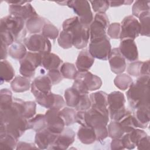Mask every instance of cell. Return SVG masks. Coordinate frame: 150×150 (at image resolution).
Returning a JSON list of instances; mask_svg holds the SVG:
<instances>
[{"label": "cell", "instance_id": "6da1fadb", "mask_svg": "<svg viewBox=\"0 0 150 150\" xmlns=\"http://www.w3.org/2000/svg\"><path fill=\"white\" fill-rule=\"evenodd\" d=\"M109 112L107 107L91 106L86 111V122L87 127L93 128L96 141H102L108 136L107 128L109 122Z\"/></svg>", "mask_w": 150, "mask_h": 150}, {"label": "cell", "instance_id": "7a4b0ae2", "mask_svg": "<svg viewBox=\"0 0 150 150\" xmlns=\"http://www.w3.org/2000/svg\"><path fill=\"white\" fill-rule=\"evenodd\" d=\"M149 80V75L139 76L128 88L127 91V100L133 110L142 106L150 107Z\"/></svg>", "mask_w": 150, "mask_h": 150}, {"label": "cell", "instance_id": "3957f363", "mask_svg": "<svg viewBox=\"0 0 150 150\" xmlns=\"http://www.w3.org/2000/svg\"><path fill=\"white\" fill-rule=\"evenodd\" d=\"M62 26L63 30L71 35L73 46L78 49H81L87 46L90 39L89 26L83 25L77 16L66 19Z\"/></svg>", "mask_w": 150, "mask_h": 150}, {"label": "cell", "instance_id": "277c9868", "mask_svg": "<svg viewBox=\"0 0 150 150\" xmlns=\"http://www.w3.org/2000/svg\"><path fill=\"white\" fill-rule=\"evenodd\" d=\"M74 80L72 87L81 94H88L89 91L97 90L102 86L100 77L88 71H78Z\"/></svg>", "mask_w": 150, "mask_h": 150}, {"label": "cell", "instance_id": "5b68a950", "mask_svg": "<svg viewBox=\"0 0 150 150\" xmlns=\"http://www.w3.org/2000/svg\"><path fill=\"white\" fill-rule=\"evenodd\" d=\"M125 98L121 91H115L108 94L107 104L110 118L120 121L129 111L125 107Z\"/></svg>", "mask_w": 150, "mask_h": 150}, {"label": "cell", "instance_id": "8992f818", "mask_svg": "<svg viewBox=\"0 0 150 150\" xmlns=\"http://www.w3.org/2000/svg\"><path fill=\"white\" fill-rule=\"evenodd\" d=\"M23 19L13 15H8L1 19L0 30H7L13 35L15 41H23L26 35L25 23Z\"/></svg>", "mask_w": 150, "mask_h": 150}, {"label": "cell", "instance_id": "52a82bcc", "mask_svg": "<svg viewBox=\"0 0 150 150\" xmlns=\"http://www.w3.org/2000/svg\"><path fill=\"white\" fill-rule=\"evenodd\" d=\"M19 72L26 78H32L36 69L42 64V54L38 52H27L25 56L19 60Z\"/></svg>", "mask_w": 150, "mask_h": 150}, {"label": "cell", "instance_id": "ba28073f", "mask_svg": "<svg viewBox=\"0 0 150 150\" xmlns=\"http://www.w3.org/2000/svg\"><path fill=\"white\" fill-rule=\"evenodd\" d=\"M66 5L73 9V11L77 14L80 22L83 25L89 26L93 21V15L88 1H67Z\"/></svg>", "mask_w": 150, "mask_h": 150}, {"label": "cell", "instance_id": "9c48e42d", "mask_svg": "<svg viewBox=\"0 0 150 150\" xmlns=\"http://www.w3.org/2000/svg\"><path fill=\"white\" fill-rule=\"evenodd\" d=\"M23 42L25 47L30 52L42 54L51 51L52 45L50 40L42 34H32L25 38Z\"/></svg>", "mask_w": 150, "mask_h": 150}, {"label": "cell", "instance_id": "30bf717a", "mask_svg": "<svg viewBox=\"0 0 150 150\" xmlns=\"http://www.w3.org/2000/svg\"><path fill=\"white\" fill-rule=\"evenodd\" d=\"M109 25L110 21L105 13H97L89 25L90 41L107 36L106 30Z\"/></svg>", "mask_w": 150, "mask_h": 150}, {"label": "cell", "instance_id": "8fae6325", "mask_svg": "<svg viewBox=\"0 0 150 150\" xmlns=\"http://www.w3.org/2000/svg\"><path fill=\"white\" fill-rule=\"evenodd\" d=\"M111 45L108 36L90 41L89 52L94 58L107 60L111 50Z\"/></svg>", "mask_w": 150, "mask_h": 150}, {"label": "cell", "instance_id": "7c38bea8", "mask_svg": "<svg viewBox=\"0 0 150 150\" xmlns=\"http://www.w3.org/2000/svg\"><path fill=\"white\" fill-rule=\"evenodd\" d=\"M140 30L138 20L132 15L127 16L121 22L120 39L121 40L125 39L135 40L139 35Z\"/></svg>", "mask_w": 150, "mask_h": 150}, {"label": "cell", "instance_id": "4fadbf2b", "mask_svg": "<svg viewBox=\"0 0 150 150\" xmlns=\"http://www.w3.org/2000/svg\"><path fill=\"white\" fill-rule=\"evenodd\" d=\"M35 98L38 104L47 109L60 110L64 107L66 104L62 96L52 92L40 95L35 97Z\"/></svg>", "mask_w": 150, "mask_h": 150}, {"label": "cell", "instance_id": "5bb4252c", "mask_svg": "<svg viewBox=\"0 0 150 150\" xmlns=\"http://www.w3.org/2000/svg\"><path fill=\"white\" fill-rule=\"evenodd\" d=\"M24 101L21 99L14 98L13 103L9 108L1 110L0 121L1 123L6 124L12 119L17 117L22 116L23 112Z\"/></svg>", "mask_w": 150, "mask_h": 150}, {"label": "cell", "instance_id": "9a60e30c", "mask_svg": "<svg viewBox=\"0 0 150 150\" xmlns=\"http://www.w3.org/2000/svg\"><path fill=\"white\" fill-rule=\"evenodd\" d=\"M45 115L47 128L55 134L61 133L65 128V124L59 114V110L48 109Z\"/></svg>", "mask_w": 150, "mask_h": 150}, {"label": "cell", "instance_id": "2e32d148", "mask_svg": "<svg viewBox=\"0 0 150 150\" xmlns=\"http://www.w3.org/2000/svg\"><path fill=\"white\" fill-rule=\"evenodd\" d=\"M4 124L6 126V132L17 139L20 138L26 130L29 129L28 120L22 116L14 118Z\"/></svg>", "mask_w": 150, "mask_h": 150}, {"label": "cell", "instance_id": "e0dca14e", "mask_svg": "<svg viewBox=\"0 0 150 150\" xmlns=\"http://www.w3.org/2000/svg\"><path fill=\"white\" fill-rule=\"evenodd\" d=\"M75 132L69 127H66L57 135L55 141L50 146V149H66L74 141Z\"/></svg>", "mask_w": 150, "mask_h": 150}, {"label": "cell", "instance_id": "ac0fdd59", "mask_svg": "<svg viewBox=\"0 0 150 150\" xmlns=\"http://www.w3.org/2000/svg\"><path fill=\"white\" fill-rule=\"evenodd\" d=\"M108 59L111 70L112 73L116 74H120L125 70V59L120 52L118 47L111 49Z\"/></svg>", "mask_w": 150, "mask_h": 150}, {"label": "cell", "instance_id": "d6986e66", "mask_svg": "<svg viewBox=\"0 0 150 150\" xmlns=\"http://www.w3.org/2000/svg\"><path fill=\"white\" fill-rule=\"evenodd\" d=\"M52 82L47 75L40 76L35 78L31 83V92L36 97L40 95L51 92Z\"/></svg>", "mask_w": 150, "mask_h": 150}, {"label": "cell", "instance_id": "ffe728a7", "mask_svg": "<svg viewBox=\"0 0 150 150\" xmlns=\"http://www.w3.org/2000/svg\"><path fill=\"white\" fill-rule=\"evenodd\" d=\"M30 2V1L24 5H9V12L10 15L21 18L25 21L32 17L38 16Z\"/></svg>", "mask_w": 150, "mask_h": 150}, {"label": "cell", "instance_id": "44dd1931", "mask_svg": "<svg viewBox=\"0 0 150 150\" xmlns=\"http://www.w3.org/2000/svg\"><path fill=\"white\" fill-rule=\"evenodd\" d=\"M57 135L50 131L46 127L36 132L35 137V144L40 149H49L55 141Z\"/></svg>", "mask_w": 150, "mask_h": 150}, {"label": "cell", "instance_id": "7402d4cb", "mask_svg": "<svg viewBox=\"0 0 150 150\" xmlns=\"http://www.w3.org/2000/svg\"><path fill=\"white\" fill-rule=\"evenodd\" d=\"M124 57L129 62L137 61L138 59V52L134 40L125 39L121 40L118 47Z\"/></svg>", "mask_w": 150, "mask_h": 150}, {"label": "cell", "instance_id": "603a6c76", "mask_svg": "<svg viewBox=\"0 0 150 150\" xmlns=\"http://www.w3.org/2000/svg\"><path fill=\"white\" fill-rule=\"evenodd\" d=\"M147 134L141 129L135 128L130 132L125 133L121 138L125 149H132L137 146L138 141Z\"/></svg>", "mask_w": 150, "mask_h": 150}, {"label": "cell", "instance_id": "cb8c5ba5", "mask_svg": "<svg viewBox=\"0 0 150 150\" xmlns=\"http://www.w3.org/2000/svg\"><path fill=\"white\" fill-rule=\"evenodd\" d=\"M149 60L144 62H132L128 66L127 72L129 76L134 77L149 75Z\"/></svg>", "mask_w": 150, "mask_h": 150}, {"label": "cell", "instance_id": "d4e9b609", "mask_svg": "<svg viewBox=\"0 0 150 150\" xmlns=\"http://www.w3.org/2000/svg\"><path fill=\"white\" fill-rule=\"evenodd\" d=\"M94 63V58L87 49L82 50L78 54L76 67L79 71H88Z\"/></svg>", "mask_w": 150, "mask_h": 150}, {"label": "cell", "instance_id": "484cf974", "mask_svg": "<svg viewBox=\"0 0 150 150\" xmlns=\"http://www.w3.org/2000/svg\"><path fill=\"white\" fill-rule=\"evenodd\" d=\"M150 107L142 106L137 108L134 110L132 114L137 125V128H146L150 120Z\"/></svg>", "mask_w": 150, "mask_h": 150}, {"label": "cell", "instance_id": "4316f807", "mask_svg": "<svg viewBox=\"0 0 150 150\" xmlns=\"http://www.w3.org/2000/svg\"><path fill=\"white\" fill-rule=\"evenodd\" d=\"M41 66L47 70L59 69L63 61L56 54L49 52L42 53Z\"/></svg>", "mask_w": 150, "mask_h": 150}, {"label": "cell", "instance_id": "83f0119b", "mask_svg": "<svg viewBox=\"0 0 150 150\" xmlns=\"http://www.w3.org/2000/svg\"><path fill=\"white\" fill-rule=\"evenodd\" d=\"M49 21L44 18L36 16L28 19L25 22V26L28 32L32 34H38L42 32L44 25Z\"/></svg>", "mask_w": 150, "mask_h": 150}, {"label": "cell", "instance_id": "f1b7e54d", "mask_svg": "<svg viewBox=\"0 0 150 150\" xmlns=\"http://www.w3.org/2000/svg\"><path fill=\"white\" fill-rule=\"evenodd\" d=\"M77 138L84 144H91L96 141L95 132L91 127L81 126L77 132Z\"/></svg>", "mask_w": 150, "mask_h": 150}, {"label": "cell", "instance_id": "f546056e", "mask_svg": "<svg viewBox=\"0 0 150 150\" xmlns=\"http://www.w3.org/2000/svg\"><path fill=\"white\" fill-rule=\"evenodd\" d=\"M31 84L28 78L23 76H16L11 82V87L15 93H23L29 90Z\"/></svg>", "mask_w": 150, "mask_h": 150}, {"label": "cell", "instance_id": "4dcf8cb0", "mask_svg": "<svg viewBox=\"0 0 150 150\" xmlns=\"http://www.w3.org/2000/svg\"><path fill=\"white\" fill-rule=\"evenodd\" d=\"M1 83L9 82L13 79L15 71L12 64L7 60H3L1 62Z\"/></svg>", "mask_w": 150, "mask_h": 150}, {"label": "cell", "instance_id": "1f68e13d", "mask_svg": "<svg viewBox=\"0 0 150 150\" xmlns=\"http://www.w3.org/2000/svg\"><path fill=\"white\" fill-rule=\"evenodd\" d=\"M81 94L73 87L66 89L64 91V98L66 105L69 107L75 108L79 103Z\"/></svg>", "mask_w": 150, "mask_h": 150}, {"label": "cell", "instance_id": "d6a6232c", "mask_svg": "<svg viewBox=\"0 0 150 150\" xmlns=\"http://www.w3.org/2000/svg\"><path fill=\"white\" fill-rule=\"evenodd\" d=\"M47 127L45 114H38L28 120V129L38 132Z\"/></svg>", "mask_w": 150, "mask_h": 150}, {"label": "cell", "instance_id": "836d02e7", "mask_svg": "<svg viewBox=\"0 0 150 150\" xmlns=\"http://www.w3.org/2000/svg\"><path fill=\"white\" fill-rule=\"evenodd\" d=\"M27 53L26 47L24 44L21 42H14L11 45L8 50L9 56L16 60H21L26 55Z\"/></svg>", "mask_w": 150, "mask_h": 150}, {"label": "cell", "instance_id": "e575fe53", "mask_svg": "<svg viewBox=\"0 0 150 150\" xmlns=\"http://www.w3.org/2000/svg\"><path fill=\"white\" fill-rule=\"evenodd\" d=\"M108 94L102 91H98L90 94L91 106H97L101 107H107Z\"/></svg>", "mask_w": 150, "mask_h": 150}, {"label": "cell", "instance_id": "d590c367", "mask_svg": "<svg viewBox=\"0 0 150 150\" xmlns=\"http://www.w3.org/2000/svg\"><path fill=\"white\" fill-rule=\"evenodd\" d=\"M76 114L77 111L71 107H64L59 110V114L66 127L76 122Z\"/></svg>", "mask_w": 150, "mask_h": 150}, {"label": "cell", "instance_id": "8d00e7d4", "mask_svg": "<svg viewBox=\"0 0 150 150\" xmlns=\"http://www.w3.org/2000/svg\"><path fill=\"white\" fill-rule=\"evenodd\" d=\"M119 122L125 133L130 132L137 128L135 120L130 111H129Z\"/></svg>", "mask_w": 150, "mask_h": 150}, {"label": "cell", "instance_id": "74e56055", "mask_svg": "<svg viewBox=\"0 0 150 150\" xmlns=\"http://www.w3.org/2000/svg\"><path fill=\"white\" fill-rule=\"evenodd\" d=\"M133 83L131 77L127 74L121 73L117 74L114 80L115 86L121 90H126Z\"/></svg>", "mask_w": 150, "mask_h": 150}, {"label": "cell", "instance_id": "f35d334b", "mask_svg": "<svg viewBox=\"0 0 150 150\" xmlns=\"http://www.w3.org/2000/svg\"><path fill=\"white\" fill-rule=\"evenodd\" d=\"M141 26L140 33L141 36H149L150 34V12H145L140 15L138 17Z\"/></svg>", "mask_w": 150, "mask_h": 150}, {"label": "cell", "instance_id": "ab89813d", "mask_svg": "<svg viewBox=\"0 0 150 150\" xmlns=\"http://www.w3.org/2000/svg\"><path fill=\"white\" fill-rule=\"evenodd\" d=\"M18 140V139L8 133L0 136V148L1 149H14L16 147Z\"/></svg>", "mask_w": 150, "mask_h": 150}, {"label": "cell", "instance_id": "60d3db41", "mask_svg": "<svg viewBox=\"0 0 150 150\" xmlns=\"http://www.w3.org/2000/svg\"><path fill=\"white\" fill-rule=\"evenodd\" d=\"M59 70L63 78L68 79H74L78 71L74 64L68 62L63 63L60 67Z\"/></svg>", "mask_w": 150, "mask_h": 150}, {"label": "cell", "instance_id": "b9f144b4", "mask_svg": "<svg viewBox=\"0 0 150 150\" xmlns=\"http://www.w3.org/2000/svg\"><path fill=\"white\" fill-rule=\"evenodd\" d=\"M107 129L108 137L112 139L121 138L125 133L120 122L117 121H112L110 122Z\"/></svg>", "mask_w": 150, "mask_h": 150}, {"label": "cell", "instance_id": "7bdbcfd3", "mask_svg": "<svg viewBox=\"0 0 150 150\" xmlns=\"http://www.w3.org/2000/svg\"><path fill=\"white\" fill-rule=\"evenodd\" d=\"M13 103L12 93L10 90L4 88L0 91V108L1 110L6 109L11 106Z\"/></svg>", "mask_w": 150, "mask_h": 150}, {"label": "cell", "instance_id": "ee69618b", "mask_svg": "<svg viewBox=\"0 0 150 150\" xmlns=\"http://www.w3.org/2000/svg\"><path fill=\"white\" fill-rule=\"evenodd\" d=\"M149 1H136L132 8V16L138 18L144 12L149 11Z\"/></svg>", "mask_w": 150, "mask_h": 150}, {"label": "cell", "instance_id": "f6af8a7d", "mask_svg": "<svg viewBox=\"0 0 150 150\" xmlns=\"http://www.w3.org/2000/svg\"><path fill=\"white\" fill-rule=\"evenodd\" d=\"M59 45L64 49L71 48L73 46V38L70 33L62 30L57 38Z\"/></svg>", "mask_w": 150, "mask_h": 150}, {"label": "cell", "instance_id": "bcb514c9", "mask_svg": "<svg viewBox=\"0 0 150 150\" xmlns=\"http://www.w3.org/2000/svg\"><path fill=\"white\" fill-rule=\"evenodd\" d=\"M42 35L47 39L54 40L59 36V32L57 27L49 22L44 25L42 30Z\"/></svg>", "mask_w": 150, "mask_h": 150}, {"label": "cell", "instance_id": "7dc6e473", "mask_svg": "<svg viewBox=\"0 0 150 150\" xmlns=\"http://www.w3.org/2000/svg\"><path fill=\"white\" fill-rule=\"evenodd\" d=\"M36 104L35 101H24L23 117L29 120L36 114Z\"/></svg>", "mask_w": 150, "mask_h": 150}, {"label": "cell", "instance_id": "c3c4849f", "mask_svg": "<svg viewBox=\"0 0 150 150\" xmlns=\"http://www.w3.org/2000/svg\"><path fill=\"white\" fill-rule=\"evenodd\" d=\"M89 2L94 11L97 13H105L110 6L108 1H90Z\"/></svg>", "mask_w": 150, "mask_h": 150}, {"label": "cell", "instance_id": "681fc988", "mask_svg": "<svg viewBox=\"0 0 150 150\" xmlns=\"http://www.w3.org/2000/svg\"><path fill=\"white\" fill-rule=\"evenodd\" d=\"M91 101L88 94H82L77 106L74 108L76 111H87L90 108Z\"/></svg>", "mask_w": 150, "mask_h": 150}, {"label": "cell", "instance_id": "f907efd6", "mask_svg": "<svg viewBox=\"0 0 150 150\" xmlns=\"http://www.w3.org/2000/svg\"><path fill=\"white\" fill-rule=\"evenodd\" d=\"M121 32V24L114 22L110 24L107 28V35L111 39H117L120 38Z\"/></svg>", "mask_w": 150, "mask_h": 150}, {"label": "cell", "instance_id": "816d5d0a", "mask_svg": "<svg viewBox=\"0 0 150 150\" xmlns=\"http://www.w3.org/2000/svg\"><path fill=\"white\" fill-rule=\"evenodd\" d=\"M47 76L50 79L52 85L59 84L63 79V77L59 69L49 70L47 73Z\"/></svg>", "mask_w": 150, "mask_h": 150}, {"label": "cell", "instance_id": "f5cc1de1", "mask_svg": "<svg viewBox=\"0 0 150 150\" xmlns=\"http://www.w3.org/2000/svg\"><path fill=\"white\" fill-rule=\"evenodd\" d=\"M1 42L4 43L7 46L13 43L15 39L13 35L7 30H0Z\"/></svg>", "mask_w": 150, "mask_h": 150}, {"label": "cell", "instance_id": "db71d44e", "mask_svg": "<svg viewBox=\"0 0 150 150\" xmlns=\"http://www.w3.org/2000/svg\"><path fill=\"white\" fill-rule=\"evenodd\" d=\"M149 135H146L142 137L137 143V149L139 150H149Z\"/></svg>", "mask_w": 150, "mask_h": 150}, {"label": "cell", "instance_id": "11a10c76", "mask_svg": "<svg viewBox=\"0 0 150 150\" xmlns=\"http://www.w3.org/2000/svg\"><path fill=\"white\" fill-rule=\"evenodd\" d=\"M39 149L36 144L33 143H28L25 142L19 141L18 142L16 149Z\"/></svg>", "mask_w": 150, "mask_h": 150}, {"label": "cell", "instance_id": "9f6ffc18", "mask_svg": "<svg viewBox=\"0 0 150 150\" xmlns=\"http://www.w3.org/2000/svg\"><path fill=\"white\" fill-rule=\"evenodd\" d=\"M86 111H77L76 122L81 125V126L87 127L86 122Z\"/></svg>", "mask_w": 150, "mask_h": 150}, {"label": "cell", "instance_id": "6f0895ef", "mask_svg": "<svg viewBox=\"0 0 150 150\" xmlns=\"http://www.w3.org/2000/svg\"><path fill=\"white\" fill-rule=\"evenodd\" d=\"M111 149L112 150H118L125 149L121 138L112 139L110 144Z\"/></svg>", "mask_w": 150, "mask_h": 150}, {"label": "cell", "instance_id": "680465c9", "mask_svg": "<svg viewBox=\"0 0 150 150\" xmlns=\"http://www.w3.org/2000/svg\"><path fill=\"white\" fill-rule=\"evenodd\" d=\"M109 5L111 7L120 6L122 5H131L133 1H108Z\"/></svg>", "mask_w": 150, "mask_h": 150}, {"label": "cell", "instance_id": "91938a15", "mask_svg": "<svg viewBox=\"0 0 150 150\" xmlns=\"http://www.w3.org/2000/svg\"><path fill=\"white\" fill-rule=\"evenodd\" d=\"M7 46L2 42H1V60H5L8 56Z\"/></svg>", "mask_w": 150, "mask_h": 150}, {"label": "cell", "instance_id": "94428289", "mask_svg": "<svg viewBox=\"0 0 150 150\" xmlns=\"http://www.w3.org/2000/svg\"><path fill=\"white\" fill-rule=\"evenodd\" d=\"M6 2L9 5H24L28 3L30 1H22V0H11V1H6Z\"/></svg>", "mask_w": 150, "mask_h": 150}]
</instances>
